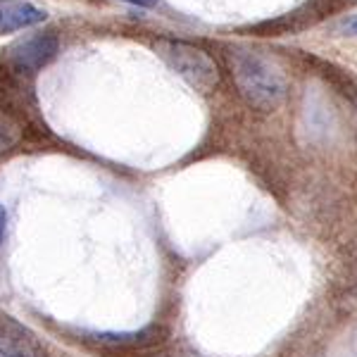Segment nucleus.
<instances>
[{
  "mask_svg": "<svg viewBox=\"0 0 357 357\" xmlns=\"http://www.w3.org/2000/svg\"><path fill=\"white\" fill-rule=\"evenodd\" d=\"M155 53L169 65L183 82H188L193 89L210 93L217 84H220V72L217 65L205 50H200L198 45L186 43V41H162L155 43Z\"/></svg>",
  "mask_w": 357,
  "mask_h": 357,
  "instance_id": "f03ea898",
  "label": "nucleus"
},
{
  "mask_svg": "<svg viewBox=\"0 0 357 357\" xmlns=\"http://www.w3.org/2000/svg\"><path fill=\"white\" fill-rule=\"evenodd\" d=\"M17 141H20V126L8 114L0 112V155L8 153Z\"/></svg>",
  "mask_w": 357,
  "mask_h": 357,
  "instance_id": "423d86ee",
  "label": "nucleus"
},
{
  "mask_svg": "<svg viewBox=\"0 0 357 357\" xmlns=\"http://www.w3.org/2000/svg\"><path fill=\"white\" fill-rule=\"evenodd\" d=\"M124 3H131V5H141V8H153V5H158L160 0H124Z\"/></svg>",
  "mask_w": 357,
  "mask_h": 357,
  "instance_id": "6e6552de",
  "label": "nucleus"
},
{
  "mask_svg": "<svg viewBox=\"0 0 357 357\" xmlns=\"http://www.w3.org/2000/svg\"><path fill=\"white\" fill-rule=\"evenodd\" d=\"M345 31H348V33H357V20L348 22V24H345Z\"/></svg>",
  "mask_w": 357,
  "mask_h": 357,
  "instance_id": "1a4fd4ad",
  "label": "nucleus"
},
{
  "mask_svg": "<svg viewBox=\"0 0 357 357\" xmlns=\"http://www.w3.org/2000/svg\"><path fill=\"white\" fill-rule=\"evenodd\" d=\"M45 20V13L41 8L24 0H0V36L10 31L33 26Z\"/></svg>",
  "mask_w": 357,
  "mask_h": 357,
  "instance_id": "39448f33",
  "label": "nucleus"
},
{
  "mask_svg": "<svg viewBox=\"0 0 357 357\" xmlns=\"http://www.w3.org/2000/svg\"><path fill=\"white\" fill-rule=\"evenodd\" d=\"M0 357H48V350L26 326L0 314Z\"/></svg>",
  "mask_w": 357,
  "mask_h": 357,
  "instance_id": "7ed1b4c3",
  "label": "nucleus"
},
{
  "mask_svg": "<svg viewBox=\"0 0 357 357\" xmlns=\"http://www.w3.org/2000/svg\"><path fill=\"white\" fill-rule=\"evenodd\" d=\"M5 227H8V217H5V210L0 207V243L5 238Z\"/></svg>",
  "mask_w": 357,
  "mask_h": 357,
  "instance_id": "0eeeda50",
  "label": "nucleus"
},
{
  "mask_svg": "<svg viewBox=\"0 0 357 357\" xmlns=\"http://www.w3.org/2000/svg\"><path fill=\"white\" fill-rule=\"evenodd\" d=\"M57 53V38L55 36H31L24 38L17 45L10 48V65H13L17 72H36L43 65H48L50 60Z\"/></svg>",
  "mask_w": 357,
  "mask_h": 357,
  "instance_id": "20e7f679",
  "label": "nucleus"
},
{
  "mask_svg": "<svg viewBox=\"0 0 357 357\" xmlns=\"http://www.w3.org/2000/svg\"><path fill=\"white\" fill-rule=\"evenodd\" d=\"M227 62L241 98L262 112L276 110L286 98V77L272 57L250 48H229Z\"/></svg>",
  "mask_w": 357,
  "mask_h": 357,
  "instance_id": "f257e3e1",
  "label": "nucleus"
}]
</instances>
